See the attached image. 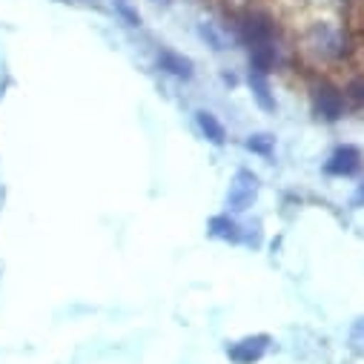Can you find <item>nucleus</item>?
<instances>
[{"mask_svg":"<svg viewBox=\"0 0 364 364\" xmlns=\"http://www.w3.org/2000/svg\"><path fill=\"white\" fill-rule=\"evenodd\" d=\"M235 32L247 46H258V43H272L276 35V23L264 12H241L235 18Z\"/></svg>","mask_w":364,"mask_h":364,"instance_id":"f257e3e1","label":"nucleus"},{"mask_svg":"<svg viewBox=\"0 0 364 364\" xmlns=\"http://www.w3.org/2000/svg\"><path fill=\"white\" fill-rule=\"evenodd\" d=\"M255 196H258V178L250 169H238L230 184V193H227V210L244 213L252 207Z\"/></svg>","mask_w":364,"mask_h":364,"instance_id":"f03ea898","label":"nucleus"},{"mask_svg":"<svg viewBox=\"0 0 364 364\" xmlns=\"http://www.w3.org/2000/svg\"><path fill=\"white\" fill-rule=\"evenodd\" d=\"M313 112L324 121H341L344 112H347V104H344V95L338 92L336 86L330 83H318L313 89Z\"/></svg>","mask_w":364,"mask_h":364,"instance_id":"7ed1b4c3","label":"nucleus"},{"mask_svg":"<svg viewBox=\"0 0 364 364\" xmlns=\"http://www.w3.org/2000/svg\"><path fill=\"white\" fill-rule=\"evenodd\" d=\"M313 49L324 58H333V60H341L350 55V41L341 29H333V26H316L313 29Z\"/></svg>","mask_w":364,"mask_h":364,"instance_id":"20e7f679","label":"nucleus"},{"mask_svg":"<svg viewBox=\"0 0 364 364\" xmlns=\"http://www.w3.org/2000/svg\"><path fill=\"white\" fill-rule=\"evenodd\" d=\"M267 347H269V336H264V333H261V336H247V338L230 344V347H227V355H230V361H235V364H255V361L264 358Z\"/></svg>","mask_w":364,"mask_h":364,"instance_id":"39448f33","label":"nucleus"},{"mask_svg":"<svg viewBox=\"0 0 364 364\" xmlns=\"http://www.w3.org/2000/svg\"><path fill=\"white\" fill-rule=\"evenodd\" d=\"M361 169V152L355 146H338L327 164H324V172L327 175H338V178H347V175H355Z\"/></svg>","mask_w":364,"mask_h":364,"instance_id":"423d86ee","label":"nucleus"},{"mask_svg":"<svg viewBox=\"0 0 364 364\" xmlns=\"http://www.w3.org/2000/svg\"><path fill=\"white\" fill-rule=\"evenodd\" d=\"M158 69L172 75V77H181V80H190L193 77V60L184 58V55H178L172 49H158Z\"/></svg>","mask_w":364,"mask_h":364,"instance_id":"0eeeda50","label":"nucleus"},{"mask_svg":"<svg viewBox=\"0 0 364 364\" xmlns=\"http://www.w3.org/2000/svg\"><path fill=\"white\" fill-rule=\"evenodd\" d=\"M276 69V43H258L250 46V72L269 75Z\"/></svg>","mask_w":364,"mask_h":364,"instance_id":"6e6552de","label":"nucleus"},{"mask_svg":"<svg viewBox=\"0 0 364 364\" xmlns=\"http://www.w3.org/2000/svg\"><path fill=\"white\" fill-rule=\"evenodd\" d=\"M196 121H198V129L204 132V138L207 141H213V144H227V129H224V124L213 115V112H207V109H201V112H196Z\"/></svg>","mask_w":364,"mask_h":364,"instance_id":"1a4fd4ad","label":"nucleus"},{"mask_svg":"<svg viewBox=\"0 0 364 364\" xmlns=\"http://www.w3.org/2000/svg\"><path fill=\"white\" fill-rule=\"evenodd\" d=\"M250 86H252V95H255V101H258L261 109H267V112L276 109V98H272V92H269L267 75H261V72H250Z\"/></svg>","mask_w":364,"mask_h":364,"instance_id":"9d476101","label":"nucleus"},{"mask_svg":"<svg viewBox=\"0 0 364 364\" xmlns=\"http://www.w3.org/2000/svg\"><path fill=\"white\" fill-rule=\"evenodd\" d=\"M210 235H213V238H224V241L238 244V241H241V227H238L230 215H215V218L210 221Z\"/></svg>","mask_w":364,"mask_h":364,"instance_id":"9b49d317","label":"nucleus"},{"mask_svg":"<svg viewBox=\"0 0 364 364\" xmlns=\"http://www.w3.org/2000/svg\"><path fill=\"white\" fill-rule=\"evenodd\" d=\"M244 146L255 155H272V146H276V138L267 135V132H255V135H247Z\"/></svg>","mask_w":364,"mask_h":364,"instance_id":"f8f14e48","label":"nucleus"},{"mask_svg":"<svg viewBox=\"0 0 364 364\" xmlns=\"http://www.w3.org/2000/svg\"><path fill=\"white\" fill-rule=\"evenodd\" d=\"M112 6H115V12L124 18L127 26H132V29L141 26V15H138V9L129 4V0H112Z\"/></svg>","mask_w":364,"mask_h":364,"instance_id":"ddd939ff","label":"nucleus"},{"mask_svg":"<svg viewBox=\"0 0 364 364\" xmlns=\"http://www.w3.org/2000/svg\"><path fill=\"white\" fill-rule=\"evenodd\" d=\"M198 32H201V38H204V41H207V43H210L215 52L227 49V41H224V35H221V32H218L213 23H201V29H198Z\"/></svg>","mask_w":364,"mask_h":364,"instance_id":"4468645a","label":"nucleus"},{"mask_svg":"<svg viewBox=\"0 0 364 364\" xmlns=\"http://www.w3.org/2000/svg\"><path fill=\"white\" fill-rule=\"evenodd\" d=\"M347 95H350L358 107H364V77H355V80L347 86Z\"/></svg>","mask_w":364,"mask_h":364,"instance_id":"2eb2a0df","label":"nucleus"},{"mask_svg":"<svg viewBox=\"0 0 364 364\" xmlns=\"http://www.w3.org/2000/svg\"><path fill=\"white\" fill-rule=\"evenodd\" d=\"M350 341H353L358 350H364V318H358V321L353 324V330H350Z\"/></svg>","mask_w":364,"mask_h":364,"instance_id":"dca6fc26","label":"nucleus"},{"mask_svg":"<svg viewBox=\"0 0 364 364\" xmlns=\"http://www.w3.org/2000/svg\"><path fill=\"white\" fill-rule=\"evenodd\" d=\"M353 204H355V207H361V204H364V187H358V193H355Z\"/></svg>","mask_w":364,"mask_h":364,"instance_id":"f3484780","label":"nucleus"},{"mask_svg":"<svg viewBox=\"0 0 364 364\" xmlns=\"http://www.w3.org/2000/svg\"><path fill=\"white\" fill-rule=\"evenodd\" d=\"M152 4H169V0H152Z\"/></svg>","mask_w":364,"mask_h":364,"instance_id":"a211bd4d","label":"nucleus"}]
</instances>
